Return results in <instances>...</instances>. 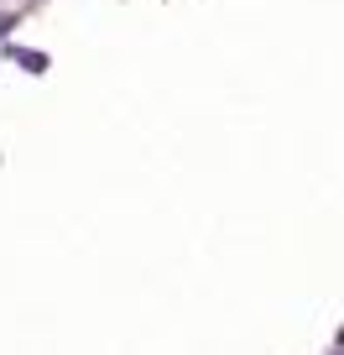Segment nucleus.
I'll use <instances>...</instances> for the list:
<instances>
[{"label": "nucleus", "mask_w": 344, "mask_h": 355, "mask_svg": "<svg viewBox=\"0 0 344 355\" xmlns=\"http://www.w3.org/2000/svg\"><path fill=\"white\" fill-rule=\"evenodd\" d=\"M339 340H344V334H339Z\"/></svg>", "instance_id": "nucleus-1"}]
</instances>
